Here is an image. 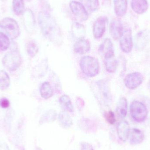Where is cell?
Returning <instances> with one entry per match:
<instances>
[{"instance_id":"ba28073f","label":"cell","mask_w":150,"mask_h":150,"mask_svg":"<svg viewBox=\"0 0 150 150\" xmlns=\"http://www.w3.org/2000/svg\"><path fill=\"white\" fill-rule=\"evenodd\" d=\"M143 81V75L139 72H134L126 76L124 79V83L128 89L134 90L139 87Z\"/></svg>"},{"instance_id":"9c48e42d","label":"cell","mask_w":150,"mask_h":150,"mask_svg":"<svg viewBox=\"0 0 150 150\" xmlns=\"http://www.w3.org/2000/svg\"><path fill=\"white\" fill-rule=\"evenodd\" d=\"M120 46L123 52L129 53L133 49V42L132 31L130 29L125 30L120 39Z\"/></svg>"},{"instance_id":"d6986e66","label":"cell","mask_w":150,"mask_h":150,"mask_svg":"<svg viewBox=\"0 0 150 150\" xmlns=\"http://www.w3.org/2000/svg\"><path fill=\"white\" fill-rule=\"evenodd\" d=\"M130 143L132 145L142 143L144 139L143 132L138 129H133L130 134Z\"/></svg>"},{"instance_id":"7402d4cb","label":"cell","mask_w":150,"mask_h":150,"mask_svg":"<svg viewBox=\"0 0 150 150\" xmlns=\"http://www.w3.org/2000/svg\"><path fill=\"white\" fill-rule=\"evenodd\" d=\"M57 117V113L54 109L48 110L43 114L40 120V124L50 123L54 122Z\"/></svg>"},{"instance_id":"2e32d148","label":"cell","mask_w":150,"mask_h":150,"mask_svg":"<svg viewBox=\"0 0 150 150\" xmlns=\"http://www.w3.org/2000/svg\"><path fill=\"white\" fill-rule=\"evenodd\" d=\"M114 6L116 16L122 17L126 15L127 11V0H114Z\"/></svg>"},{"instance_id":"7a4b0ae2","label":"cell","mask_w":150,"mask_h":150,"mask_svg":"<svg viewBox=\"0 0 150 150\" xmlns=\"http://www.w3.org/2000/svg\"><path fill=\"white\" fill-rule=\"evenodd\" d=\"M93 93L101 105L107 106L111 104L110 87L107 81L99 80L93 84Z\"/></svg>"},{"instance_id":"836d02e7","label":"cell","mask_w":150,"mask_h":150,"mask_svg":"<svg viewBox=\"0 0 150 150\" xmlns=\"http://www.w3.org/2000/svg\"><path fill=\"white\" fill-rule=\"evenodd\" d=\"M77 101H78V102H76L77 103H79V104H77L78 106H79H79H81V107L83 106L84 102L83 99L80 98H78V99H77Z\"/></svg>"},{"instance_id":"f546056e","label":"cell","mask_w":150,"mask_h":150,"mask_svg":"<svg viewBox=\"0 0 150 150\" xmlns=\"http://www.w3.org/2000/svg\"><path fill=\"white\" fill-rule=\"evenodd\" d=\"M10 40L4 33L0 32V50L5 51L9 47Z\"/></svg>"},{"instance_id":"44dd1931","label":"cell","mask_w":150,"mask_h":150,"mask_svg":"<svg viewBox=\"0 0 150 150\" xmlns=\"http://www.w3.org/2000/svg\"><path fill=\"white\" fill-rule=\"evenodd\" d=\"M127 101L124 97L120 98L117 103L116 112L120 118H124L127 113Z\"/></svg>"},{"instance_id":"d590c367","label":"cell","mask_w":150,"mask_h":150,"mask_svg":"<svg viewBox=\"0 0 150 150\" xmlns=\"http://www.w3.org/2000/svg\"><path fill=\"white\" fill-rule=\"evenodd\" d=\"M1 1H3V2H4V1H7V0H1Z\"/></svg>"},{"instance_id":"7c38bea8","label":"cell","mask_w":150,"mask_h":150,"mask_svg":"<svg viewBox=\"0 0 150 150\" xmlns=\"http://www.w3.org/2000/svg\"><path fill=\"white\" fill-rule=\"evenodd\" d=\"M99 51L104 58L114 56V49L111 40L105 39L100 45Z\"/></svg>"},{"instance_id":"ac0fdd59","label":"cell","mask_w":150,"mask_h":150,"mask_svg":"<svg viewBox=\"0 0 150 150\" xmlns=\"http://www.w3.org/2000/svg\"><path fill=\"white\" fill-rule=\"evenodd\" d=\"M71 31L73 37L77 40L84 38L85 37L86 33L85 27L78 22H75L73 23Z\"/></svg>"},{"instance_id":"d4e9b609","label":"cell","mask_w":150,"mask_h":150,"mask_svg":"<svg viewBox=\"0 0 150 150\" xmlns=\"http://www.w3.org/2000/svg\"><path fill=\"white\" fill-rule=\"evenodd\" d=\"M59 103L64 111L70 112H74V106L70 98L67 95H63L60 98Z\"/></svg>"},{"instance_id":"8fae6325","label":"cell","mask_w":150,"mask_h":150,"mask_svg":"<svg viewBox=\"0 0 150 150\" xmlns=\"http://www.w3.org/2000/svg\"><path fill=\"white\" fill-rule=\"evenodd\" d=\"M123 27L121 20L119 18H114L111 21L110 24V33L115 40L120 39L123 34Z\"/></svg>"},{"instance_id":"6da1fadb","label":"cell","mask_w":150,"mask_h":150,"mask_svg":"<svg viewBox=\"0 0 150 150\" xmlns=\"http://www.w3.org/2000/svg\"><path fill=\"white\" fill-rule=\"evenodd\" d=\"M38 20L41 32L44 37L57 46L63 43L61 30L53 17L47 11H40Z\"/></svg>"},{"instance_id":"484cf974","label":"cell","mask_w":150,"mask_h":150,"mask_svg":"<svg viewBox=\"0 0 150 150\" xmlns=\"http://www.w3.org/2000/svg\"><path fill=\"white\" fill-rule=\"evenodd\" d=\"M10 85V79L8 74L4 70L0 71V89L2 91L8 89Z\"/></svg>"},{"instance_id":"e575fe53","label":"cell","mask_w":150,"mask_h":150,"mask_svg":"<svg viewBox=\"0 0 150 150\" xmlns=\"http://www.w3.org/2000/svg\"><path fill=\"white\" fill-rule=\"evenodd\" d=\"M148 88H149V90L150 91V81H149V83H148Z\"/></svg>"},{"instance_id":"1f68e13d","label":"cell","mask_w":150,"mask_h":150,"mask_svg":"<svg viewBox=\"0 0 150 150\" xmlns=\"http://www.w3.org/2000/svg\"><path fill=\"white\" fill-rule=\"evenodd\" d=\"M10 105L9 100L6 98H2L0 100V106L3 108H8Z\"/></svg>"},{"instance_id":"4fadbf2b","label":"cell","mask_w":150,"mask_h":150,"mask_svg":"<svg viewBox=\"0 0 150 150\" xmlns=\"http://www.w3.org/2000/svg\"><path fill=\"white\" fill-rule=\"evenodd\" d=\"M130 127L126 121L120 122L117 125V132L118 137L122 142L127 141L130 134Z\"/></svg>"},{"instance_id":"83f0119b","label":"cell","mask_w":150,"mask_h":150,"mask_svg":"<svg viewBox=\"0 0 150 150\" xmlns=\"http://www.w3.org/2000/svg\"><path fill=\"white\" fill-rule=\"evenodd\" d=\"M12 6L16 15L19 16L23 13L25 6L23 0H13Z\"/></svg>"},{"instance_id":"30bf717a","label":"cell","mask_w":150,"mask_h":150,"mask_svg":"<svg viewBox=\"0 0 150 150\" xmlns=\"http://www.w3.org/2000/svg\"><path fill=\"white\" fill-rule=\"evenodd\" d=\"M108 21L106 17L100 16L94 22L93 27V37L96 39H100L104 35Z\"/></svg>"},{"instance_id":"ffe728a7","label":"cell","mask_w":150,"mask_h":150,"mask_svg":"<svg viewBox=\"0 0 150 150\" xmlns=\"http://www.w3.org/2000/svg\"><path fill=\"white\" fill-rule=\"evenodd\" d=\"M58 119L61 126L64 128H69L73 125V120L66 111L61 112L58 115Z\"/></svg>"},{"instance_id":"4dcf8cb0","label":"cell","mask_w":150,"mask_h":150,"mask_svg":"<svg viewBox=\"0 0 150 150\" xmlns=\"http://www.w3.org/2000/svg\"><path fill=\"white\" fill-rule=\"evenodd\" d=\"M105 118L106 120L107 121L111 124L113 125L116 122L115 115L113 112L112 111H109L106 112L104 114Z\"/></svg>"},{"instance_id":"e0dca14e","label":"cell","mask_w":150,"mask_h":150,"mask_svg":"<svg viewBox=\"0 0 150 150\" xmlns=\"http://www.w3.org/2000/svg\"><path fill=\"white\" fill-rule=\"evenodd\" d=\"M23 21L27 30L33 31L35 28V20L33 13L30 10L27 9L24 12Z\"/></svg>"},{"instance_id":"f1b7e54d","label":"cell","mask_w":150,"mask_h":150,"mask_svg":"<svg viewBox=\"0 0 150 150\" xmlns=\"http://www.w3.org/2000/svg\"><path fill=\"white\" fill-rule=\"evenodd\" d=\"M26 50L28 55L32 58L36 56L38 52L39 48L37 44L33 41H30L27 44Z\"/></svg>"},{"instance_id":"277c9868","label":"cell","mask_w":150,"mask_h":150,"mask_svg":"<svg viewBox=\"0 0 150 150\" xmlns=\"http://www.w3.org/2000/svg\"><path fill=\"white\" fill-rule=\"evenodd\" d=\"M3 65L9 71H15L22 64V59L18 51L13 50L7 53L2 59Z\"/></svg>"},{"instance_id":"5bb4252c","label":"cell","mask_w":150,"mask_h":150,"mask_svg":"<svg viewBox=\"0 0 150 150\" xmlns=\"http://www.w3.org/2000/svg\"><path fill=\"white\" fill-rule=\"evenodd\" d=\"M131 6L135 13L142 15L148 11L149 4L147 0H132Z\"/></svg>"},{"instance_id":"8992f818","label":"cell","mask_w":150,"mask_h":150,"mask_svg":"<svg viewBox=\"0 0 150 150\" xmlns=\"http://www.w3.org/2000/svg\"><path fill=\"white\" fill-rule=\"evenodd\" d=\"M130 113L134 120L141 122L145 120L148 112L146 106L142 102L134 100L130 105Z\"/></svg>"},{"instance_id":"9a60e30c","label":"cell","mask_w":150,"mask_h":150,"mask_svg":"<svg viewBox=\"0 0 150 150\" xmlns=\"http://www.w3.org/2000/svg\"><path fill=\"white\" fill-rule=\"evenodd\" d=\"M91 49L90 41L84 38L77 40L74 45V50L76 53L84 54L87 53Z\"/></svg>"},{"instance_id":"52a82bcc","label":"cell","mask_w":150,"mask_h":150,"mask_svg":"<svg viewBox=\"0 0 150 150\" xmlns=\"http://www.w3.org/2000/svg\"><path fill=\"white\" fill-rule=\"evenodd\" d=\"M69 6L72 13L79 21L83 22L88 19V12L81 3L72 1L69 3Z\"/></svg>"},{"instance_id":"d6a6232c","label":"cell","mask_w":150,"mask_h":150,"mask_svg":"<svg viewBox=\"0 0 150 150\" xmlns=\"http://www.w3.org/2000/svg\"><path fill=\"white\" fill-rule=\"evenodd\" d=\"M81 150H94L91 144L86 142H83L81 144Z\"/></svg>"},{"instance_id":"cb8c5ba5","label":"cell","mask_w":150,"mask_h":150,"mask_svg":"<svg viewBox=\"0 0 150 150\" xmlns=\"http://www.w3.org/2000/svg\"><path fill=\"white\" fill-rule=\"evenodd\" d=\"M40 93L41 97L45 99H48L53 96V89L49 82H45L42 83L40 88Z\"/></svg>"},{"instance_id":"603a6c76","label":"cell","mask_w":150,"mask_h":150,"mask_svg":"<svg viewBox=\"0 0 150 150\" xmlns=\"http://www.w3.org/2000/svg\"><path fill=\"white\" fill-rule=\"evenodd\" d=\"M104 64L107 72L114 73L116 71L118 67V62L115 58V55L112 57L104 58Z\"/></svg>"},{"instance_id":"3957f363","label":"cell","mask_w":150,"mask_h":150,"mask_svg":"<svg viewBox=\"0 0 150 150\" xmlns=\"http://www.w3.org/2000/svg\"><path fill=\"white\" fill-rule=\"evenodd\" d=\"M79 65L82 72L87 76H95L99 72V63L94 57L84 56L80 60Z\"/></svg>"},{"instance_id":"5b68a950","label":"cell","mask_w":150,"mask_h":150,"mask_svg":"<svg viewBox=\"0 0 150 150\" xmlns=\"http://www.w3.org/2000/svg\"><path fill=\"white\" fill-rule=\"evenodd\" d=\"M0 28L13 39L18 38L20 35V28L17 22L11 18L6 17L1 19L0 21Z\"/></svg>"},{"instance_id":"4316f807","label":"cell","mask_w":150,"mask_h":150,"mask_svg":"<svg viewBox=\"0 0 150 150\" xmlns=\"http://www.w3.org/2000/svg\"><path fill=\"white\" fill-rule=\"evenodd\" d=\"M86 9L90 12L96 11L99 7L98 0H80Z\"/></svg>"}]
</instances>
